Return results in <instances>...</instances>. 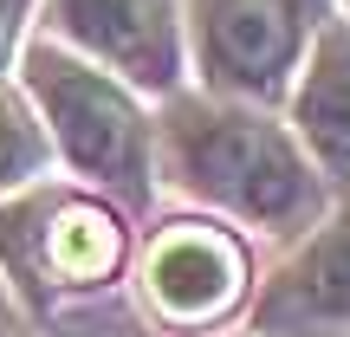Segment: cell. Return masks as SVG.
<instances>
[{
  "instance_id": "cell-4",
  "label": "cell",
  "mask_w": 350,
  "mask_h": 337,
  "mask_svg": "<svg viewBox=\"0 0 350 337\" xmlns=\"http://www.w3.org/2000/svg\"><path fill=\"white\" fill-rule=\"evenodd\" d=\"M52 33L143 98H175L195 65L182 0H52Z\"/></svg>"
},
{
  "instance_id": "cell-1",
  "label": "cell",
  "mask_w": 350,
  "mask_h": 337,
  "mask_svg": "<svg viewBox=\"0 0 350 337\" xmlns=\"http://www.w3.org/2000/svg\"><path fill=\"white\" fill-rule=\"evenodd\" d=\"M156 163L169 188L195 208L279 240L325 221L331 201V175L299 143V130L279 124L273 104L221 98V91H175L156 124Z\"/></svg>"
},
{
  "instance_id": "cell-7",
  "label": "cell",
  "mask_w": 350,
  "mask_h": 337,
  "mask_svg": "<svg viewBox=\"0 0 350 337\" xmlns=\"http://www.w3.org/2000/svg\"><path fill=\"white\" fill-rule=\"evenodd\" d=\"M286 124L331 182H350V13H325L286 98Z\"/></svg>"
},
{
  "instance_id": "cell-11",
  "label": "cell",
  "mask_w": 350,
  "mask_h": 337,
  "mask_svg": "<svg viewBox=\"0 0 350 337\" xmlns=\"http://www.w3.org/2000/svg\"><path fill=\"white\" fill-rule=\"evenodd\" d=\"M338 7H344V13H350V0H338Z\"/></svg>"
},
{
  "instance_id": "cell-2",
  "label": "cell",
  "mask_w": 350,
  "mask_h": 337,
  "mask_svg": "<svg viewBox=\"0 0 350 337\" xmlns=\"http://www.w3.org/2000/svg\"><path fill=\"white\" fill-rule=\"evenodd\" d=\"M26 91H33L39 117H46L52 150L65 156L85 182L111 188L124 201H143L156 182V130L143 117L137 91L117 72L91 65L85 52L39 39L26 52Z\"/></svg>"
},
{
  "instance_id": "cell-10",
  "label": "cell",
  "mask_w": 350,
  "mask_h": 337,
  "mask_svg": "<svg viewBox=\"0 0 350 337\" xmlns=\"http://www.w3.org/2000/svg\"><path fill=\"white\" fill-rule=\"evenodd\" d=\"M26 7H33V0H0V65H7L13 39H20V20H26Z\"/></svg>"
},
{
  "instance_id": "cell-9",
  "label": "cell",
  "mask_w": 350,
  "mask_h": 337,
  "mask_svg": "<svg viewBox=\"0 0 350 337\" xmlns=\"http://www.w3.org/2000/svg\"><path fill=\"white\" fill-rule=\"evenodd\" d=\"M46 150H52V137L26 117L20 98L0 91V195L20 188V182H33V175L46 169Z\"/></svg>"
},
{
  "instance_id": "cell-8",
  "label": "cell",
  "mask_w": 350,
  "mask_h": 337,
  "mask_svg": "<svg viewBox=\"0 0 350 337\" xmlns=\"http://www.w3.org/2000/svg\"><path fill=\"white\" fill-rule=\"evenodd\" d=\"M26 227H33V273L52 279V286H98L124 260V227L104 208H85V201H65L52 214L33 208Z\"/></svg>"
},
{
  "instance_id": "cell-3",
  "label": "cell",
  "mask_w": 350,
  "mask_h": 337,
  "mask_svg": "<svg viewBox=\"0 0 350 337\" xmlns=\"http://www.w3.org/2000/svg\"><path fill=\"white\" fill-rule=\"evenodd\" d=\"M201 91L286 104L331 0H182Z\"/></svg>"
},
{
  "instance_id": "cell-5",
  "label": "cell",
  "mask_w": 350,
  "mask_h": 337,
  "mask_svg": "<svg viewBox=\"0 0 350 337\" xmlns=\"http://www.w3.org/2000/svg\"><path fill=\"white\" fill-rule=\"evenodd\" d=\"M247 247L234 227L169 221L143 253V299L175 331H214L247 299Z\"/></svg>"
},
{
  "instance_id": "cell-6",
  "label": "cell",
  "mask_w": 350,
  "mask_h": 337,
  "mask_svg": "<svg viewBox=\"0 0 350 337\" xmlns=\"http://www.w3.org/2000/svg\"><path fill=\"white\" fill-rule=\"evenodd\" d=\"M253 337H350V201L299 234L253 299Z\"/></svg>"
}]
</instances>
